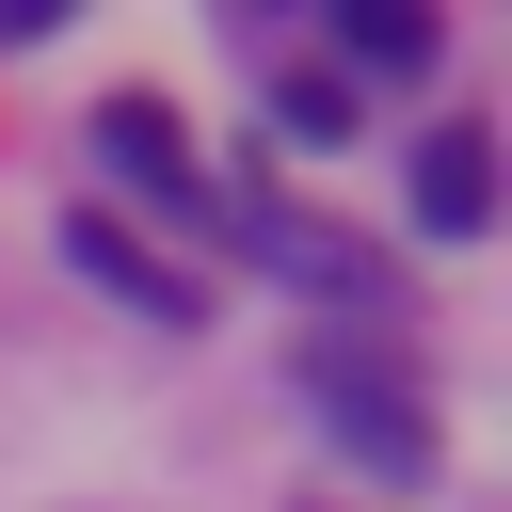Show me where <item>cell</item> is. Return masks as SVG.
I'll return each mask as SVG.
<instances>
[{
  "mask_svg": "<svg viewBox=\"0 0 512 512\" xmlns=\"http://www.w3.org/2000/svg\"><path fill=\"white\" fill-rule=\"evenodd\" d=\"M416 224H432V240H480V224H496V144H480V128H432V144H416Z\"/></svg>",
  "mask_w": 512,
  "mask_h": 512,
  "instance_id": "1",
  "label": "cell"
},
{
  "mask_svg": "<svg viewBox=\"0 0 512 512\" xmlns=\"http://www.w3.org/2000/svg\"><path fill=\"white\" fill-rule=\"evenodd\" d=\"M96 160H112L128 192H192V144H176L160 96H112V112H96Z\"/></svg>",
  "mask_w": 512,
  "mask_h": 512,
  "instance_id": "2",
  "label": "cell"
},
{
  "mask_svg": "<svg viewBox=\"0 0 512 512\" xmlns=\"http://www.w3.org/2000/svg\"><path fill=\"white\" fill-rule=\"evenodd\" d=\"M320 416H336V432H352V448H384V464H400V480H416V464H432V432H416V400H384V384H368V368H320Z\"/></svg>",
  "mask_w": 512,
  "mask_h": 512,
  "instance_id": "3",
  "label": "cell"
},
{
  "mask_svg": "<svg viewBox=\"0 0 512 512\" xmlns=\"http://www.w3.org/2000/svg\"><path fill=\"white\" fill-rule=\"evenodd\" d=\"M336 48H352V64H368V80H416V64H432V48H448V32H432V16H416V0H336Z\"/></svg>",
  "mask_w": 512,
  "mask_h": 512,
  "instance_id": "4",
  "label": "cell"
},
{
  "mask_svg": "<svg viewBox=\"0 0 512 512\" xmlns=\"http://www.w3.org/2000/svg\"><path fill=\"white\" fill-rule=\"evenodd\" d=\"M64 256H80L96 288H144L160 320H192V288H176V272H144V256H128V224H64Z\"/></svg>",
  "mask_w": 512,
  "mask_h": 512,
  "instance_id": "5",
  "label": "cell"
},
{
  "mask_svg": "<svg viewBox=\"0 0 512 512\" xmlns=\"http://www.w3.org/2000/svg\"><path fill=\"white\" fill-rule=\"evenodd\" d=\"M272 112H288V144H352V96H336V80H288Z\"/></svg>",
  "mask_w": 512,
  "mask_h": 512,
  "instance_id": "6",
  "label": "cell"
}]
</instances>
